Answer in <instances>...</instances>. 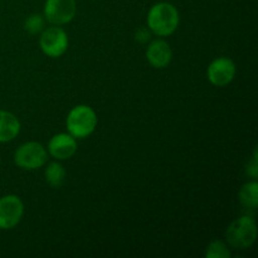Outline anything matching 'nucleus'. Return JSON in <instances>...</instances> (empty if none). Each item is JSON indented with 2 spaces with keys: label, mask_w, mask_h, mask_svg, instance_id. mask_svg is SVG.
Instances as JSON below:
<instances>
[{
  "label": "nucleus",
  "mask_w": 258,
  "mask_h": 258,
  "mask_svg": "<svg viewBox=\"0 0 258 258\" xmlns=\"http://www.w3.org/2000/svg\"><path fill=\"white\" fill-rule=\"evenodd\" d=\"M148 28L158 37H169L174 34L180 24V14L174 4L160 2L150 8L146 17Z\"/></svg>",
  "instance_id": "obj_1"
},
{
  "label": "nucleus",
  "mask_w": 258,
  "mask_h": 258,
  "mask_svg": "<svg viewBox=\"0 0 258 258\" xmlns=\"http://www.w3.org/2000/svg\"><path fill=\"white\" fill-rule=\"evenodd\" d=\"M97 113L91 106L77 105L68 112L66 125L68 134L77 140L86 139L95 133L97 127Z\"/></svg>",
  "instance_id": "obj_2"
},
{
  "label": "nucleus",
  "mask_w": 258,
  "mask_h": 258,
  "mask_svg": "<svg viewBox=\"0 0 258 258\" xmlns=\"http://www.w3.org/2000/svg\"><path fill=\"white\" fill-rule=\"evenodd\" d=\"M257 224L251 216H242L234 219L226 231L228 244L237 249H247L256 242Z\"/></svg>",
  "instance_id": "obj_3"
},
{
  "label": "nucleus",
  "mask_w": 258,
  "mask_h": 258,
  "mask_svg": "<svg viewBox=\"0 0 258 258\" xmlns=\"http://www.w3.org/2000/svg\"><path fill=\"white\" fill-rule=\"evenodd\" d=\"M47 149L37 141H28L18 146L14 153V163L23 170H37L47 164Z\"/></svg>",
  "instance_id": "obj_4"
},
{
  "label": "nucleus",
  "mask_w": 258,
  "mask_h": 258,
  "mask_svg": "<svg viewBox=\"0 0 258 258\" xmlns=\"http://www.w3.org/2000/svg\"><path fill=\"white\" fill-rule=\"evenodd\" d=\"M70 39L68 34L59 25L45 28L39 37V47L49 58H59L67 52Z\"/></svg>",
  "instance_id": "obj_5"
},
{
  "label": "nucleus",
  "mask_w": 258,
  "mask_h": 258,
  "mask_svg": "<svg viewBox=\"0 0 258 258\" xmlns=\"http://www.w3.org/2000/svg\"><path fill=\"white\" fill-rule=\"evenodd\" d=\"M77 14L76 0H45L43 17L52 25H66Z\"/></svg>",
  "instance_id": "obj_6"
},
{
  "label": "nucleus",
  "mask_w": 258,
  "mask_h": 258,
  "mask_svg": "<svg viewBox=\"0 0 258 258\" xmlns=\"http://www.w3.org/2000/svg\"><path fill=\"white\" fill-rule=\"evenodd\" d=\"M24 216V203L14 194L0 198V229L9 231L15 228Z\"/></svg>",
  "instance_id": "obj_7"
},
{
  "label": "nucleus",
  "mask_w": 258,
  "mask_h": 258,
  "mask_svg": "<svg viewBox=\"0 0 258 258\" xmlns=\"http://www.w3.org/2000/svg\"><path fill=\"white\" fill-rule=\"evenodd\" d=\"M236 63L228 57H218L212 60L207 70V78L216 87H226L234 80Z\"/></svg>",
  "instance_id": "obj_8"
},
{
  "label": "nucleus",
  "mask_w": 258,
  "mask_h": 258,
  "mask_svg": "<svg viewBox=\"0 0 258 258\" xmlns=\"http://www.w3.org/2000/svg\"><path fill=\"white\" fill-rule=\"evenodd\" d=\"M77 139L68 133H59L52 136L48 143L47 153L58 161L68 160L77 153Z\"/></svg>",
  "instance_id": "obj_9"
},
{
  "label": "nucleus",
  "mask_w": 258,
  "mask_h": 258,
  "mask_svg": "<svg viewBox=\"0 0 258 258\" xmlns=\"http://www.w3.org/2000/svg\"><path fill=\"white\" fill-rule=\"evenodd\" d=\"M146 59L151 67L158 70L168 67L173 59V50L170 44L164 39L153 40L146 49Z\"/></svg>",
  "instance_id": "obj_10"
},
{
  "label": "nucleus",
  "mask_w": 258,
  "mask_h": 258,
  "mask_svg": "<svg viewBox=\"0 0 258 258\" xmlns=\"http://www.w3.org/2000/svg\"><path fill=\"white\" fill-rule=\"evenodd\" d=\"M20 121L17 116L9 111L0 110V144L10 143L20 133Z\"/></svg>",
  "instance_id": "obj_11"
},
{
  "label": "nucleus",
  "mask_w": 258,
  "mask_h": 258,
  "mask_svg": "<svg viewBox=\"0 0 258 258\" xmlns=\"http://www.w3.org/2000/svg\"><path fill=\"white\" fill-rule=\"evenodd\" d=\"M238 198L244 208L256 211L258 207V183L256 179L242 185Z\"/></svg>",
  "instance_id": "obj_12"
},
{
  "label": "nucleus",
  "mask_w": 258,
  "mask_h": 258,
  "mask_svg": "<svg viewBox=\"0 0 258 258\" xmlns=\"http://www.w3.org/2000/svg\"><path fill=\"white\" fill-rule=\"evenodd\" d=\"M66 169L58 160L52 161L47 165L44 170L45 181L52 188H60L66 181Z\"/></svg>",
  "instance_id": "obj_13"
},
{
  "label": "nucleus",
  "mask_w": 258,
  "mask_h": 258,
  "mask_svg": "<svg viewBox=\"0 0 258 258\" xmlns=\"http://www.w3.org/2000/svg\"><path fill=\"white\" fill-rule=\"evenodd\" d=\"M204 256L207 258H229L231 257V251L228 248V244L223 241H212L206 249Z\"/></svg>",
  "instance_id": "obj_14"
},
{
  "label": "nucleus",
  "mask_w": 258,
  "mask_h": 258,
  "mask_svg": "<svg viewBox=\"0 0 258 258\" xmlns=\"http://www.w3.org/2000/svg\"><path fill=\"white\" fill-rule=\"evenodd\" d=\"M45 29V19L42 14H30L24 20V30L29 34L35 35Z\"/></svg>",
  "instance_id": "obj_15"
},
{
  "label": "nucleus",
  "mask_w": 258,
  "mask_h": 258,
  "mask_svg": "<svg viewBox=\"0 0 258 258\" xmlns=\"http://www.w3.org/2000/svg\"><path fill=\"white\" fill-rule=\"evenodd\" d=\"M246 173L251 176L252 179H257L258 176V160H257V150L253 151L252 160L247 164Z\"/></svg>",
  "instance_id": "obj_16"
},
{
  "label": "nucleus",
  "mask_w": 258,
  "mask_h": 258,
  "mask_svg": "<svg viewBox=\"0 0 258 258\" xmlns=\"http://www.w3.org/2000/svg\"><path fill=\"white\" fill-rule=\"evenodd\" d=\"M151 34H153V33L150 32V29H149V28L141 27L136 30L135 39L138 40L139 43H141V44H145V43H148L149 40L151 39Z\"/></svg>",
  "instance_id": "obj_17"
}]
</instances>
